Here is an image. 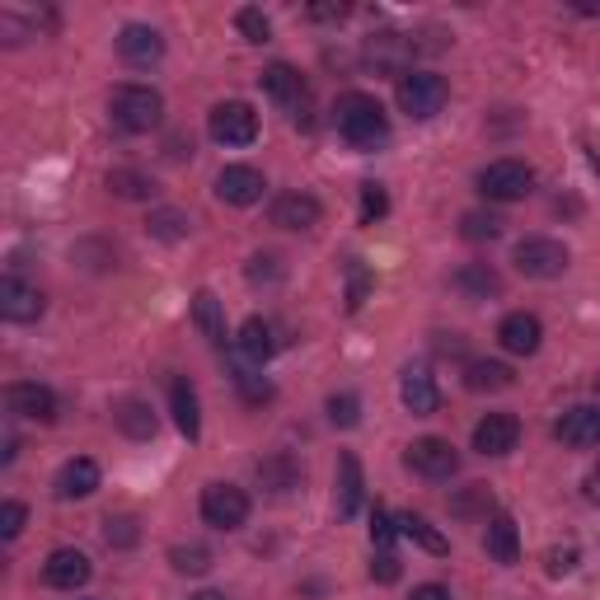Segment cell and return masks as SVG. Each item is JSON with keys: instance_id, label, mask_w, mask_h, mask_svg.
Here are the masks:
<instances>
[{"instance_id": "obj_49", "label": "cell", "mask_w": 600, "mask_h": 600, "mask_svg": "<svg viewBox=\"0 0 600 600\" xmlns=\"http://www.w3.org/2000/svg\"><path fill=\"white\" fill-rule=\"evenodd\" d=\"M310 19H347V6H310Z\"/></svg>"}, {"instance_id": "obj_34", "label": "cell", "mask_w": 600, "mask_h": 600, "mask_svg": "<svg viewBox=\"0 0 600 600\" xmlns=\"http://www.w3.org/2000/svg\"><path fill=\"white\" fill-rule=\"evenodd\" d=\"M169 562L188 577H202L206 568H212V554H206L202 544H179V549H169Z\"/></svg>"}, {"instance_id": "obj_38", "label": "cell", "mask_w": 600, "mask_h": 600, "mask_svg": "<svg viewBox=\"0 0 600 600\" xmlns=\"http://www.w3.org/2000/svg\"><path fill=\"white\" fill-rule=\"evenodd\" d=\"M385 212H389L385 188H381V183H362V225H375Z\"/></svg>"}, {"instance_id": "obj_4", "label": "cell", "mask_w": 600, "mask_h": 600, "mask_svg": "<svg viewBox=\"0 0 600 600\" xmlns=\"http://www.w3.org/2000/svg\"><path fill=\"white\" fill-rule=\"evenodd\" d=\"M535 188V169L525 160H493L488 169H479V193L488 202H521Z\"/></svg>"}, {"instance_id": "obj_17", "label": "cell", "mask_w": 600, "mask_h": 600, "mask_svg": "<svg viewBox=\"0 0 600 600\" xmlns=\"http://www.w3.org/2000/svg\"><path fill=\"white\" fill-rule=\"evenodd\" d=\"M89 558L81 549H52L47 562H43V581L56 591H75V587H85L89 581Z\"/></svg>"}, {"instance_id": "obj_12", "label": "cell", "mask_w": 600, "mask_h": 600, "mask_svg": "<svg viewBox=\"0 0 600 600\" xmlns=\"http://www.w3.org/2000/svg\"><path fill=\"white\" fill-rule=\"evenodd\" d=\"M262 174L258 169H249V164H225L221 169V179H216V197L225 202V206H254L258 197H262Z\"/></svg>"}, {"instance_id": "obj_8", "label": "cell", "mask_w": 600, "mask_h": 600, "mask_svg": "<svg viewBox=\"0 0 600 600\" xmlns=\"http://www.w3.org/2000/svg\"><path fill=\"white\" fill-rule=\"evenodd\" d=\"M206 127H212V137L221 146H249V141H258V113L244 104V99L216 104L212 118H206Z\"/></svg>"}, {"instance_id": "obj_28", "label": "cell", "mask_w": 600, "mask_h": 600, "mask_svg": "<svg viewBox=\"0 0 600 600\" xmlns=\"http://www.w3.org/2000/svg\"><path fill=\"white\" fill-rule=\"evenodd\" d=\"M408 52H413V43H408L404 33H375L371 43H366V62L371 66H385V71H399Z\"/></svg>"}, {"instance_id": "obj_22", "label": "cell", "mask_w": 600, "mask_h": 600, "mask_svg": "<svg viewBox=\"0 0 600 600\" xmlns=\"http://www.w3.org/2000/svg\"><path fill=\"white\" fill-rule=\"evenodd\" d=\"M488 558H493V562H502V568H512V562L521 558V535H516V521L512 516H493V521H488Z\"/></svg>"}, {"instance_id": "obj_29", "label": "cell", "mask_w": 600, "mask_h": 600, "mask_svg": "<svg viewBox=\"0 0 600 600\" xmlns=\"http://www.w3.org/2000/svg\"><path fill=\"white\" fill-rule=\"evenodd\" d=\"M113 418H118V427L127 431L131 441H150V437H156V427H160L156 413H150V404H141V399H122Z\"/></svg>"}, {"instance_id": "obj_13", "label": "cell", "mask_w": 600, "mask_h": 600, "mask_svg": "<svg viewBox=\"0 0 600 600\" xmlns=\"http://www.w3.org/2000/svg\"><path fill=\"white\" fill-rule=\"evenodd\" d=\"M554 437H558L562 446H572V450H591V446H600V408H591V404L568 408V413L558 418Z\"/></svg>"}, {"instance_id": "obj_2", "label": "cell", "mask_w": 600, "mask_h": 600, "mask_svg": "<svg viewBox=\"0 0 600 600\" xmlns=\"http://www.w3.org/2000/svg\"><path fill=\"white\" fill-rule=\"evenodd\" d=\"M108 113H113V122H118L122 131H156L160 118H164V99L150 85H118L113 89V99H108Z\"/></svg>"}, {"instance_id": "obj_35", "label": "cell", "mask_w": 600, "mask_h": 600, "mask_svg": "<svg viewBox=\"0 0 600 600\" xmlns=\"http://www.w3.org/2000/svg\"><path fill=\"white\" fill-rule=\"evenodd\" d=\"M235 29H239L244 38H249V43H268V38H272L268 14H262V10H254V6H244V10L235 14Z\"/></svg>"}, {"instance_id": "obj_5", "label": "cell", "mask_w": 600, "mask_h": 600, "mask_svg": "<svg viewBox=\"0 0 600 600\" xmlns=\"http://www.w3.org/2000/svg\"><path fill=\"white\" fill-rule=\"evenodd\" d=\"M568 262H572L568 244H558V239H549V235H531V239L516 244V268H521L525 277H535V281L562 277V272H568Z\"/></svg>"}, {"instance_id": "obj_27", "label": "cell", "mask_w": 600, "mask_h": 600, "mask_svg": "<svg viewBox=\"0 0 600 600\" xmlns=\"http://www.w3.org/2000/svg\"><path fill=\"white\" fill-rule=\"evenodd\" d=\"M239 352L244 356H249V362H268V356L277 352V338H272V324H268V319H244V329H239Z\"/></svg>"}, {"instance_id": "obj_47", "label": "cell", "mask_w": 600, "mask_h": 600, "mask_svg": "<svg viewBox=\"0 0 600 600\" xmlns=\"http://www.w3.org/2000/svg\"><path fill=\"white\" fill-rule=\"evenodd\" d=\"M366 287H371V277L362 268H352V291H347V310H362V300H366Z\"/></svg>"}, {"instance_id": "obj_1", "label": "cell", "mask_w": 600, "mask_h": 600, "mask_svg": "<svg viewBox=\"0 0 600 600\" xmlns=\"http://www.w3.org/2000/svg\"><path fill=\"white\" fill-rule=\"evenodd\" d=\"M333 122H338V137H343L352 150H375L389 141V118L381 99H371V94H343L333 108Z\"/></svg>"}, {"instance_id": "obj_25", "label": "cell", "mask_w": 600, "mask_h": 600, "mask_svg": "<svg viewBox=\"0 0 600 600\" xmlns=\"http://www.w3.org/2000/svg\"><path fill=\"white\" fill-rule=\"evenodd\" d=\"M193 324L202 329V338L212 347H225V338H231V333H225V310H221V300L212 291H197L193 296Z\"/></svg>"}, {"instance_id": "obj_7", "label": "cell", "mask_w": 600, "mask_h": 600, "mask_svg": "<svg viewBox=\"0 0 600 600\" xmlns=\"http://www.w3.org/2000/svg\"><path fill=\"white\" fill-rule=\"evenodd\" d=\"M408 469L413 474H422L427 483H450L460 474V456L446 437H418L408 446Z\"/></svg>"}, {"instance_id": "obj_46", "label": "cell", "mask_w": 600, "mask_h": 600, "mask_svg": "<svg viewBox=\"0 0 600 600\" xmlns=\"http://www.w3.org/2000/svg\"><path fill=\"white\" fill-rule=\"evenodd\" d=\"M281 268H277V258L272 254H254L249 258V281H277Z\"/></svg>"}, {"instance_id": "obj_33", "label": "cell", "mask_w": 600, "mask_h": 600, "mask_svg": "<svg viewBox=\"0 0 600 600\" xmlns=\"http://www.w3.org/2000/svg\"><path fill=\"white\" fill-rule=\"evenodd\" d=\"M108 193H118V197H150V193H156V183H150L146 174H137V169H113V174H108Z\"/></svg>"}, {"instance_id": "obj_24", "label": "cell", "mask_w": 600, "mask_h": 600, "mask_svg": "<svg viewBox=\"0 0 600 600\" xmlns=\"http://www.w3.org/2000/svg\"><path fill=\"white\" fill-rule=\"evenodd\" d=\"M258 483L268 488V493H277V497H287L291 488H300V464L291 460V456H268V460H258Z\"/></svg>"}, {"instance_id": "obj_19", "label": "cell", "mask_w": 600, "mask_h": 600, "mask_svg": "<svg viewBox=\"0 0 600 600\" xmlns=\"http://www.w3.org/2000/svg\"><path fill=\"white\" fill-rule=\"evenodd\" d=\"M319 216H324V206L310 193H281L272 202V225H281V231H314Z\"/></svg>"}, {"instance_id": "obj_26", "label": "cell", "mask_w": 600, "mask_h": 600, "mask_svg": "<svg viewBox=\"0 0 600 600\" xmlns=\"http://www.w3.org/2000/svg\"><path fill=\"white\" fill-rule=\"evenodd\" d=\"M512 381H516V371L506 366V362H469V366H464V385L474 389V394L512 389Z\"/></svg>"}, {"instance_id": "obj_40", "label": "cell", "mask_w": 600, "mask_h": 600, "mask_svg": "<svg viewBox=\"0 0 600 600\" xmlns=\"http://www.w3.org/2000/svg\"><path fill=\"white\" fill-rule=\"evenodd\" d=\"M235 385H239V394L249 404H268L272 399V385L262 381V375H254V371H235Z\"/></svg>"}, {"instance_id": "obj_11", "label": "cell", "mask_w": 600, "mask_h": 600, "mask_svg": "<svg viewBox=\"0 0 600 600\" xmlns=\"http://www.w3.org/2000/svg\"><path fill=\"white\" fill-rule=\"evenodd\" d=\"M258 85H262V94L277 104V108H287V113H296L300 104L310 99V89H306V81H300V71L296 66H287V62H277V66H268L258 75Z\"/></svg>"}, {"instance_id": "obj_44", "label": "cell", "mask_w": 600, "mask_h": 600, "mask_svg": "<svg viewBox=\"0 0 600 600\" xmlns=\"http://www.w3.org/2000/svg\"><path fill=\"white\" fill-rule=\"evenodd\" d=\"M24 502H6V506H0V535H6V539H14L19 531H24Z\"/></svg>"}, {"instance_id": "obj_30", "label": "cell", "mask_w": 600, "mask_h": 600, "mask_svg": "<svg viewBox=\"0 0 600 600\" xmlns=\"http://www.w3.org/2000/svg\"><path fill=\"white\" fill-rule=\"evenodd\" d=\"M456 287H460L464 296H474V300H488V296H497V291H502V277H497L493 268H488V262H469V268H460Z\"/></svg>"}, {"instance_id": "obj_45", "label": "cell", "mask_w": 600, "mask_h": 600, "mask_svg": "<svg viewBox=\"0 0 600 600\" xmlns=\"http://www.w3.org/2000/svg\"><path fill=\"white\" fill-rule=\"evenodd\" d=\"M399 572H404V568H399V558H394L389 549H381V554L371 558V577L385 581V587H389V581H399Z\"/></svg>"}, {"instance_id": "obj_39", "label": "cell", "mask_w": 600, "mask_h": 600, "mask_svg": "<svg viewBox=\"0 0 600 600\" xmlns=\"http://www.w3.org/2000/svg\"><path fill=\"white\" fill-rule=\"evenodd\" d=\"M450 506H456V516H474V512H488V506H493V493H488L483 483H469V493H460Z\"/></svg>"}, {"instance_id": "obj_41", "label": "cell", "mask_w": 600, "mask_h": 600, "mask_svg": "<svg viewBox=\"0 0 600 600\" xmlns=\"http://www.w3.org/2000/svg\"><path fill=\"white\" fill-rule=\"evenodd\" d=\"M150 235H160V239L174 244V239L188 235V221L179 212H156V216H150Z\"/></svg>"}, {"instance_id": "obj_31", "label": "cell", "mask_w": 600, "mask_h": 600, "mask_svg": "<svg viewBox=\"0 0 600 600\" xmlns=\"http://www.w3.org/2000/svg\"><path fill=\"white\" fill-rule=\"evenodd\" d=\"M399 535H408L413 544H422V549H427V554H437V558H441V554H450L446 535H437L422 516H413V512H408V516H399Z\"/></svg>"}, {"instance_id": "obj_6", "label": "cell", "mask_w": 600, "mask_h": 600, "mask_svg": "<svg viewBox=\"0 0 600 600\" xmlns=\"http://www.w3.org/2000/svg\"><path fill=\"white\" fill-rule=\"evenodd\" d=\"M202 521L216 531H239L249 521V493L235 483H206L202 488Z\"/></svg>"}, {"instance_id": "obj_50", "label": "cell", "mask_w": 600, "mask_h": 600, "mask_svg": "<svg viewBox=\"0 0 600 600\" xmlns=\"http://www.w3.org/2000/svg\"><path fill=\"white\" fill-rule=\"evenodd\" d=\"M587 497H591V502L600 506V464H596L591 474H587Z\"/></svg>"}, {"instance_id": "obj_48", "label": "cell", "mask_w": 600, "mask_h": 600, "mask_svg": "<svg viewBox=\"0 0 600 600\" xmlns=\"http://www.w3.org/2000/svg\"><path fill=\"white\" fill-rule=\"evenodd\" d=\"M408 600H450V591L446 587H437V581H422V587H413V596Z\"/></svg>"}, {"instance_id": "obj_43", "label": "cell", "mask_w": 600, "mask_h": 600, "mask_svg": "<svg viewBox=\"0 0 600 600\" xmlns=\"http://www.w3.org/2000/svg\"><path fill=\"white\" fill-rule=\"evenodd\" d=\"M577 549H572V544H568V549H549V554H544V568H549V577H568L572 568H577Z\"/></svg>"}, {"instance_id": "obj_10", "label": "cell", "mask_w": 600, "mask_h": 600, "mask_svg": "<svg viewBox=\"0 0 600 600\" xmlns=\"http://www.w3.org/2000/svg\"><path fill=\"white\" fill-rule=\"evenodd\" d=\"M6 404H10V413H19V418H29V422H56V394L47 385H38V381L10 385Z\"/></svg>"}, {"instance_id": "obj_42", "label": "cell", "mask_w": 600, "mask_h": 600, "mask_svg": "<svg viewBox=\"0 0 600 600\" xmlns=\"http://www.w3.org/2000/svg\"><path fill=\"white\" fill-rule=\"evenodd\" d=\"M394 535H399V521H389L381 506H375V512H371V544H375V549H389Z\"/></svg>"}, {"instance_id": "obj_20", "label": "cell", "mask_w": 600, "mask_h": 600, "mask_svg": "<svg viewBox=\"0 0 600 600\" xmlns=\"http://www.w3.org/2000/svg\"><path fill=\"white\" fill-rule=\"evenodd\" d=\"M362 493H366V483H362V460H356L352 450H343V456H338V488H333L338 516H356V512H362Z\"/></svg>"}, {"instance_id": "obj_14", "label": "cell", "mask_w": 600, "mask_h": 600, "mask_svg": "<svg viewBox=\"0 0 600 600\" xmlns=\"http://www.w3.org/2000/svg\"><path fill=\"white\" fill-rule=\"evenodd\" d=\"M38 314H43V291L29 287V281H19V277L0 281V319H10V324H33Z\"/></svg>"}, {"instance_id": "obj_32", "label": "cell", "mask_w": 600, "mask_h": 600, "mask_svg": "<svg viewBox=\"0 0 600 600\" xmlns=\"http://www.w3.org/2000/svg\"><path fill=\"white\" fill-rule=\"evenodd\" d=\"M502 225H506V221H502L497 212H464V216H460V235H464V239H497Z\"/></svg>"}, {"instance_id": "obj_3", "label": "cell", "mask_w": 600, "mask_h": 600, "mask_svg": "<svg viewBox=\"0 0 600 600\" xmlns=\"http://www.w3.org/2000/svg\"><path fill=\"white\" fill-rule=\"evenodd\" d=\"M394 94H399V108L408 113V118H418V122L437 118V113L446 108V81L437 71H404Z\"/></svg>"}, {"instance_id": "obj_15", "label": "cell", "mask_w": 600, "mask_h": 600, "mask_svg": "<svg viewBox=\"0 0 600 600\" xmlns=\"http://www.w3.org/2000/svg\"><path fill=\"white\" fill-rule=\"evenodd\" d=\"M118 56L127 66H156L160 56H164V38L160 29H150V24H127L118 33Z\"/></svg>"}, {"instance_id": "obj_21", "label": "cell", "mask_w": 600, "mask_h": 600, "mask_svg": "<svg viewBox=\"0 0 600 600\" xmlns=\"http://www.w3.org/2000/svg\"><path fill=\"white\" fill-rule=\"evenodd\" d=\"M94 488H99V464L94 460H66L62 464V474H56V497L62 502H81V497H89Z\"/></svg>"}, {"instance_id": "obj_16", "label": "cell", "mask_w": 600, "mask_h": 600, "mask_svg": "<svg viewBox=\"0 0 600 600\" xmlns=\"http://www.w3.org/2000/svg\"><path fill=\"white\" fill-rule=\"evenodd\" d=\"M497 343L512 352V356H535L539 343H544V324H539L535 314L516 310V314H506L502 324H497Z\"/></svg>"}, {"instance_id": "obj_51", "label": "cell", "mask_w": 600, "mask_h": 600, "mask_svg": "<svg viewBox=\"0 0 600 600\" xmlns=\"http://www.w3.org/2000/svg\"><path fill=\"white\" fill-rule=\"evenodd\" d=\"M193 600H225L221 591H202V596H193Z\"/></svg>"}, {"instance_id": "obj_52", "label": "cell", "mask_w": 600, "mask_h": 600, "mask_svg": "<svg viewBox=\"0 0 600 600\" xmlns=\"http://www.w3.org/2000/svg\"><path fill=\"white\" fill-rule=\"evenodd\" d=\"M596 389H600V375H596Z\"/></svg>"}, {"instance_id": "obj_23", "label": "cell", "mask_w": 600, "mask_h": 600, "mask_svg": "<svg viewBox=\"0 0 600 600\" xmlns=\"http://www.w3.org/2000/svg\"><path fill=\"white\" fill-rule=\"evenodd\" d=\"M169 408H174V427L183 431L188 441L202 437V408H197V389L188 381H174V389H169Z\"/></svg>"}, {"instance_id": "obj_36", "label": "cell", "mask_w": 600, "mask_h": 600, "mask_svg": "<svg viewBox=\"0 0 600 600\" xmlns=\"http://www.w3.org/2000/svg\"><path fill=\"white\" fill-rule=\"evenodd\" d=\"M329 422L333 427H356L362 422V399H356V394H333L329 399Z\"/></svg>"}, {"instance_id": "obj_18", "label": "cell", "mask_w": 600, "mask_h": 600, "mask_svg": "<svg viewBox=\"0 0 600 600\" xmlns=\"http://www.w3.org/2000/svg\"><path fill=\"white\" fill-rule=\"evenodd\" d=\"M399 399L413 418H427V413L441 408V389H437V381H431L427 366H408L404 381H399Z\"/></svg>"}, {"instance_id": "obj_37", "label": "cell", "mask_w": 600, "mask_h": 600, "mask_svg": "<svg viewBox=\"0 0 600 600\" xmlns=\"http://www.w3.org/2000/svg\"><path fill=\"white\" fill-rule=\"evenodd\" d=\"M104 539L113 544V549H131V544L141 539V531H137V521H131V516H108L104 521Z\"/></svg>"}, {"instance_id": "obj_9", "label": "cell", "mask_w": 600, "mask_h": 600, "mask_svg": "<svg viewBox=\"0 0 600 600\" xmlns=\"http://www.w3.org/2000/svg\"><path fill=\"white\" fill-rule=\"evenodd\" d=\"M516 441H521V422L512 418V413H488V418H479V427H474L479 456H512Z\"/></svg>"}]
</instances>
